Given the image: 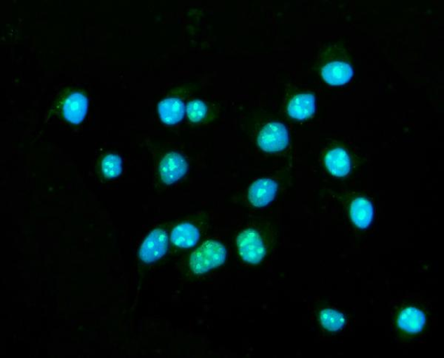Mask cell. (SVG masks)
I'll list each match as a JSON object with an SVG mask.
<instances>
[{
	"mask_svg": "<svg viewBox=\"0 0 444 358\" xmlns=\"http://www.w3.org/2000/svg\"><path fill=\"white\" fill-rule=\"evenodd\" d=\"M168 248V233L162 228L155 229L149 233L141 245V259L145 263H155L165 255Z\"/></svg>",
	"mask_w": 444,
	"mask_h": 358,
	"instance_id": "cell-5",
	"label": "cell"
},
{
	"mask_svg": "<svg viewBox=\"0 0 444 358\" xmlns=\"http://www.w3.org/2000/svg\"><path fill=\"white\" fill-rule=\"evenodd\" d=\"M88 100L84 94L77 92L71 94L63 105V114L66 120L78 125L85 119L88 112Z\"/></svg>",
	"mask_w": 444,
	"mask_h": 358,
	"instance_id": "cell-8",
	"label": "cell"
},
{
	"mask_svg": "<svg viewBox=\"0 0 444 358\" xmlns=\"http://www.w3.org/2000/svg\"><path fill=\"white\" fill-rule=\"evenodd\" d=\"M320 72L327 84L341 86L348 82L353 71L350 62L344 55H325Z\"/></svg>",
	"mask_w": 444,
	"mask_h": 358,
	"instance_id": "cell-2",
	"label": "cell"
},
{
	"mask_svg": "<svg viewBox=\"0 0 444 358\" xmlns=\"http://www.w3.org/2000/svg\"><path fill=\"white\" fill-rule=\"evenodd\" d=\"M200 239L199 228L190 223H183L176 226L171 232L172 244L182 249L195 246Z\"/></svg>",
	"mask_w": 444,
	"mask_h": 358,
	"instance_id": "cell-10",
	"label": "cell"
},
{
	"mask_svg": "<svg viewBox=\"0 0 444 358\" xmlns=\"http://www.w3.org/2000/svg\"><path fill=\"white\" fill-rule=\"evenodd\" d=\"M161 120L166 126H174L181 121L184 117L185 107L184 102L178 98H166L158 106Z\"/></svg>",
	"mask_w": 444,
	"mask_h": 358,
	"instance_id": "cell-11",
	"label": "cell"
},
{
	"mask_svg": "<svg viewBox=\"0 0 444 358\" xmlns=\"http://www.w3.org/2000/svg\"><path fill=\"white\" fill-rule=\"evenodd\" d=\"M278 184L273 179H258L249 187L247 199L255 208H263L271 203L277 194Z\"/></svg>",
	"mask_w": 444,
	"mask_h": 358,
	"instance_id": "cell-7",
	"label": "cell"
},
{
	"mask_svg": "<svg viewBox=\"0 0 444 358\" xmlns=\"http://www.w3.org/2000/svg\"><path fill=\"white\" fill-rule=\"evenodd\" d=\"M186 113L188 119L192 122L197 123L205 118L207 114V107L201 100H192L187 105Z\"/></svg>",
	"mask_w": 444,
	"mask_h": 358,
	"instance_id": "cell-17",
	"label": "cell"
},
{
	"mask_svg": "<svg viewBox=\"0 0 444 358\" xmlns=\"http://www.w3.org/2000/svg\"><path fill=\"white\" fill-rule=\"evenodd\" d=\"M226 257L224 245L215 240H207L191 254L189 266L193 273L204 274L223 265Z\"/></svg>",
	"mask_w": 444,
	"mask_h": 358,
	"instance_id": "cell-1",
	"label": "cell"
},
{
	"mask_svg": "<svg viewBox=\"0 0 444 358\" xmlns=\"http://www.w3.org/2000/svg\"><path fill=\"white\" fill-rule=\"evenodd\" d=\"M102 170L106 178H115L118 177L122 171L121 158L116 154L107 155L103 160Z\"/></svg>",
	"mask_w": 444,
	"mask_h": 358,
	"instance_id": "cell-16",
	"label": "cell"
},
{
	"mask_svg": "<svg viewBox=\"0 0 444 358\" xmlns=\"http://www.w3.org/2000/svg\"><path fill=\"white\" fill-rule=\"evenodd\" d=\"M351 217L355 225L360 229L367 228L373 218V206L365 198L355 199L351 206Z\"/></svg>",
	"mask_w": 444,
	"mask_h": 358,
	"instance_id": "cell-13",
	"label": "cell"
},
{
	"mask_svg": "<svg viewBox=\"0 0 444 358\" xmlns=\"http://www.w3.org/2000/svg\"><path fill=\"white\" fill-rule=\"evenodd\" d=\"M237 244L240 257L248 264L257 265L266 255L265 242L254 228L243 230L237 237Z\"/></svg>",
	"mask_w": 444,
	"mask_h": 358,
	"instance_id": "cell-3",
	"label": "cell"
},
{
	"mask_svg": "<svg viewBox=\"0 0 444 358\" xmlns=\"http://www.w3.org/2000/svg\"><path fill=\"white\" fill-rule=\"evenodd\" d=\"M288 143V131L280 122L267 124L258 135L259 147L268 153L280 152L287 147Z\"/></svg>",
	"mask_w": 444,
	"mask_h": 358,
	"instance_id": "cell-4",
	"label": "cell"
},
{
	"mask_svg": "<svg viewBox=\"0 0 444 358\" xmlns=\"http://www.w3.org/2000/svg\"><path fill=\"white\" fill-rule=\"evenodd\" d=\"M398 323L404 331L408 333H418L422 331L425 325V314L417 308L409 307L400 312Z\"/></svg>",
	"mask_w": 444,
	"mask_h": 358,
	"instance_id": "cell-14",
	"label": "cell"
},
{
	"mask_svg": "<svg viewBox=\"0 0 444 358\" xmlns=\"http://www.w3.org/2000/svg\"><path fill=\"white\" fill-rule=\"evenodd\" d=\"M315 112V96L311 93L296 95L287 105L289 116L297 120L308 119L314 114Z\"/></svg>",
	"mask_w": 444,
	"mask_h": 358,
	"instance_id": "cell-9",
	"label": "cell"
},
{
	"mask_svg": "<svg viewBox=\"0 0 444 358\" xmlns=\"http://www.w3.org/2000/svg\"><path fill=\"white\" fill-rule=\"evenodd\" d=\"M188 164L183 156L171 152L166 154L159 164V175L165 185H173L187 173Z\"/></svg>",
	"mask_w": 444,
	"mask_h": 358,
	"instance_id": "cell-6",
	"label": "cell"
},
{
	"mask_svg": "<svg viewBox=\"0 0 444 358\" xmlns=\"http://www.w3.org/2000/svg\"><path fill=\"white\" fill-rule=\"evenodd\" d=\"M320 321L325 329L336 332L344 326L346 320L343 314L339 311L327 309L321 312Z\"/></svg>",
	"mask_w": 444,
	"mask_h": 358,
	"instance_id": "cell-15",
	"label": "cell"
},
{
	"mask_svg": "<svg viewBox=\"0 0 444 358\" xmlns=\"http://www.w3.org/2000/svg\"><path fill=\"white\" fill-rule=\"evenodd\" d=\"M325 161L327 168L333 175L343 177L351 171V158L342 148L329 150L325 157Z\"/></svg>",
	"mask_w": 444,
	"mask_h": 358,
	"instance_id": "cell-12",
	"label": "cell"
}]
</instances>
